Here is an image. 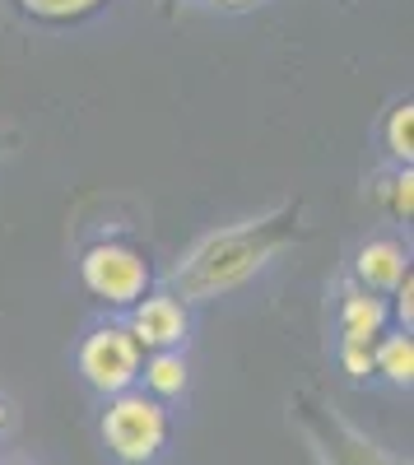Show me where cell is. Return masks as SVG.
<instances>
[{"instance_id": "obj_12", "label": "cell", "mask_w": 414, "mask_h": 465, "mask_svg": "<svg viewBox=\"0 0 414 465\" xmlns=\"http://www.w3.org/2000/svg\"><path fill=\"white\" fill-rule=\"evenodd\" d=\"M391 210H396L400 219H409V210H414V177H409V168L391 182Z\"/></svg>"}, {"instance_id": "obj_7", "label": "cell", "mask_w": 414, "mask_h": 465, "mask_svg": "<svg viewBox=\"0 0 414 465\" xmlns=\"http://www.w3.org/2000/svg\"><path fill=\"white\" fill-rule=\"evenodd\" d=\"M144 386L154 396H182L186 391V359L177 349H154V359L144 363Z\"/></svg>"}, {"instance_id": "obj_5", "label": "cell", "mask_w": 414, "mask_h": 465, "mask_svg": "<svg viewBox=\"0 0 414 465\" xmlns=\"http://www.w3.org/2000/svg\"><path fill=\"white\" fill-rule=\"evenodd\" d=\"M409 275L405 270V252L396 247V242H368L363 252H359V280L372 289V293H382V289H396L400 280Z\"/></svg>"}, {"instance_id": "obj_8", "label": "cell", "mask_w": 414, "mask_h": 465, "mask_svg": "<svg viewBox=\"0 0 414 465\" xmlns=\"http://www.w3.org/2000/svg\"><path fill=\"white\" fill-rule=\"evenodd\" d=\"M372 372H382L396 386H409V377H414V344H409V335H387L378 349H372Z\"/></svg>"}, {"instance_id": "obj_6", "label": "cell", "mask_w": 414, "mask_h": 465, "mask_svg": "<svg viewBox=\"0 0 414 465\" xmlns=\"http://www.w3.org/2000/svg\"><path fill=\"white\" fill-rule=\"evenodd\" d=\"M387 326V302L372 298V293H350L345 298V340L368 344L372 335H382Z\"/></svg>"}, {"instance_id": "obj_11", "label": "cell", "mask_w": 414, "mask_h": 465, "mask_svg": "<svg viewBox=\"0 0 414 465\" xmlns=\"http://www.w3.org/2000/svg\"><path fill=\"white\" fill-rule=\"evenodd\" d=\"M340 363H345L350 377H368V372H372V349L359 344V340H345V344H340Z\"/></svg>"}, {"instance_id": "obj_2", "label": "cell", "mask_w": 414, "mask_h": 465, "mask_svg": "<svg viewBox=\"0 0 414 465\" xmlns=\"http://www.w3.org/2000/svg\"><path fill=\"white\" fill-rule=\"evenodd\" d=\"M80 372L94 391L122 396L131 391V381L140 377V344L126 326H98L80 344Z\"/></svg>"}, {"instance_id": "obj_13", "label": "cell", "mask_w": 414, "mask_h": 465, "mask_svg": "<svg viewBox=\"0 0 414 465\" xmlns=\"http://www.w3.org/2000/svg\"><path fill=\"white\" fill-rule=\"evenodd\" d=\"M223 5H242V0H223Z\"/></svg>"}, {"instance_id": "obj_1", "label": "cell", "mask_w": 414, "mask_h": 465, "mask_svg": "<svg viewBox=\"0 0 414 465\" xmlns=\"http://www.w3.org/2000/svg\"><path fill=\"white\" fill-rule=\"evenodd\" d=\"M103 442L126 465H149L168 442V410L154 396H135V391L112 396L103 414Z\"/></svg>"}, {"instance_id": "obj_3", "label": "cell", "mask_w": 414, "mask_h": 465, "mask_svg": "<svg viewBox=\"0 0 414 465\" xmlns=\"http://www.w3.org/2000/svg\"><path fill=\"white\" fill-rule=\"evenodd\" d=\"M80 275H84V289L112 307H135L149 289V265L140 252L131 247H89L84 252V265H80Z\"/></svg>"}, {"instance_id": "obj_4", "label": "cell", "mask_w": 414, "mask_h": 465, "mask_svg": "<svg viewBox=\"0 0 414 465\" xmlns=\"http://www.w3.org/2000/svg\"><path fill=\"white\" fill-rule=\"evenodd\" d=\"M126 331L135 335L140 349H177L186 340V307L177 298H168V293L140 298Z\"/></svg>"}, {"instance_id": "obj_10", "label": "cell", "mask_w": 414, "mask_h": 465, "mask_svg": "<svg viewBox=\"0 0 414 465\" xmlns=\"http://www.w3.org/2000/svg\"><path fill=\"white\" fill-rule=\"evenodd\" d=\"M19 5L43 19H74V15H89L98 0H19Z\"/></svg>"}, {"instance_id": "obj_9", "label": "cell", "mask_w": 414, "mask_h": 465, "mask_svg": "<svg viewBox=\"0 0 414 465\" xmlns=\"http://www.w3.org/2000/svg\"><path fill=\"white\" fill-rule=\"evenodd\" d=\"M387 149L409 168V159H414V107L409 103L391 107V116H387Z\"/></svg>"}]
</instances>
